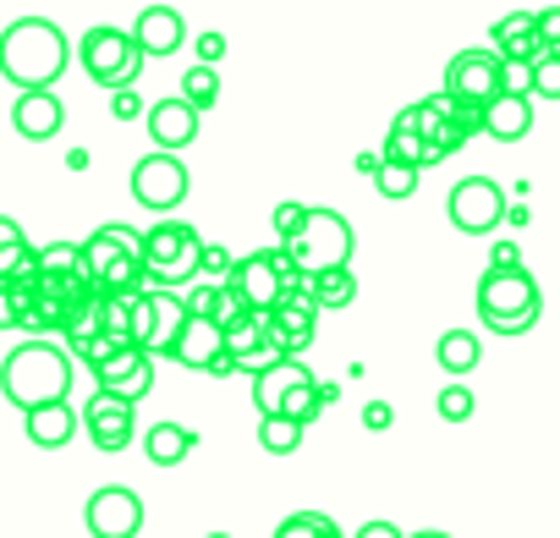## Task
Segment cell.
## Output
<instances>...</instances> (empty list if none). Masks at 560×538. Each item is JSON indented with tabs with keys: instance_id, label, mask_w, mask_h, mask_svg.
I'll use <instances>...</instances> for the list:
<instances>
[{
	"instance_id": "obj_17",
	"label": "cell",
	"mask_w": 560,
	"mask_h": 538,
	"mask_svg": "<svg viewBox=\"0 0 560 538\" xmlns=\"http://www.w3.org/2000/svg\"><path fill=\"white\" fill-rule=\"evenodd\" d=\"M127 34H132V45H138L143 61H149V56H176V50L187 45V28H182V12H176V7H143Z\"/></svg>"
},
{
	"instance_id": "obj_37",
	"label": "cell",
	"mask_w": 560,
	"mask_h": 538,
	"mask_svg": "<svg viewBox=\"0 0 560 538\" xmlns=\"http://www.w3.org/2000/svg\"><path fill=\"white\" fill-rule=\"evenodd\" d=\"M23 303H28V292H23V286H7V281H0V330H18Z\"/></svg>"
},
{
	"instance_id": "obj_41",
	"label": "cell",
	"mask_w": 560,
	"mask_h": 538,
	"mask_svg": "<svg viewBox=\"0 0 560 538\" xmlns=\"http://www.w3.org/2000/svg\"><path fill=\"white\" fill-rule=\"evenodd\" d=\"M352 538H407V533H401L396 522H385V516H374V522H363V527H358Z\"/></svg>"
},
{
	"instance_id": "obj_43",
	"label": "cell",
	"mask_w": 560,
	"mask_h": 538,
	"mask_svg": "<svg viewBox=\"0 0 560 538\" xmlns=\"http://www.w3.org/2000/svg\"><path fill=\"white\" fill-rule=\"evenodd\" d=\"M110 116H116V121H127V116H138V94H132V89H121V94H110Z\"/></svg>"
},
{
	"instance_id": "obj_9",
	"label": "cell",
	"mask_w": 560,
	"mask_h": 538,
	"mask_svg": "<svg viewBox=\"0 0 560 538\" xmlns=\"http://www.w3.org/2000/svg\"><path fill=\"white\" fill-rule=\"evenodd\" d=\"M505 214H511V209H505L500 182H489V176H462V182L451 187V225H456L462 236H489Z\"/></svg>"
},
{
	"instance_id": "obj_2",
	"label": "cell",
	"mask_w": 560,
	"mask_h": 538,
	"mask_svg": "<svg viewBox=\"0 0 560 538\" xmlns=\"http://www.w3.org/2000/svg\"><path fill=\"white\" fill-rule=\"evenodd\" d=\"M67 390H72V358L56 341H23L7 363H0V396L18 412L67 401Z\"/></svg>"
},
{
	"instance_id": "obj_18",
	"label": "cell",
	"mask_w": 560,
	"mask_h": 538,
	"mask_svg": "<svg viewBox=\"0 0 560 538\" xmlns=\"http://www.w3.org/2000/svg\"><path fill=\"white\" fill-rule=\"evenodd\" d=\"M308 379H314V369L303 358H280L264 374H253V407H258V418H275L280 407H287V396L298 385H308Z\"/></svg>"
},
{
	"instance_id": "obj_16",
	"label": "cell",
	"mask_w": 560,
	"mask_h": 538,
	"mask_svg": "<svg viewBox=\"0 0 560 538\" xmlns=\"http://www.w3.org/2000/svg\"><path fill=\"white\" fill-rule=\"evenodd\" d=\"M165 358L182 363V369H192V374H209V379H214V374H231V363H225V336H220L209 319H187Z\"/></svg>"
},
{
	"instance_id": "obj_44",
	"label": "cell",
	"mask_w": 560,
	"mask_h": 538,
	"mask_svg": "<svg viewBox=\"0 0 560 538\" xmlns=\"http://www.w3.org/2000/svg\"><path fill=\"white\" fill-rule=\"evenodd\" d=\"M412 538H451V533H434V527H429V533H412Z\"/></svg>"
},
{
	"instance_id": "obj_35",
	"label": "cell",
	"mask_w": 560,
	"mask_h": 538,
	"mask_svg": "<svg viewBox=\"0 0 560 538\" xmlns=\"http://www.w3.org/2000/svg\"><path fill=\"white\" fill-rule=\"evenodd\" d=\"M434 407H440V418H445V423H467V418L478 412L472 390H467V385H456V379H451V385L440 390V401H434Z\"/></svg>"
},
{
	"instance_id": "obj_8",
	"label": "cell",
	"mask_w": 560,
	"mask_h": 538,
	"mask_svg": "<svg viewBox=\"0 0 560 538\" xmlns=\"http://www.w3.org/2000/svg\"><path fill=\"white\" fill-rule=\"evenodd\" d=\"M187 187H192V176H187V165L176 154H143L132 165V198L149 214H160V220H171V209L187 203Z\"/></svg>"
},
{
	"instance_id": "obj_21",
	"label": "cell",
	"mask_w": 560,
	"mask_h": 538,
	"mask_svg": "<svg viewBox=\"0 0 560 538\" xmlns=\"http://www.w3.org/2000/svg\"><path fill=\"white\" fill-rule=\"evenodd\" d=\"M478 132H489L494 143H516L533 132V100H516V94H494L478 116Z\"/></svg>"
},
{
	"instance_id": "obj_24",
	"label": "cell",
	"mask_w": 560,
	"mask_h": 538,
	"mask_svg": "<svg viewBox=\"0 0 560 538\" xmlns=\"http://www.w3.org/2000/svg\"><path fill=\"white\" fill-rule=\"evenodd\" d=\"M494 56L511 61V67H527V61L544 56V45L533 34V12H511V17L494 23Z\"/></svg>"
},
{
	"instance_id": "obj_45",
	"label": "cell",
	"mask_w": 560,
	"mask_h": 538,
	"mask_svg": "<svg viewBox=\"0 0 560 538\" xmlns=\"http://www.w3.org/2000/svg\"><path fill=\"white\" fill-rule=\"evenodd\" d=\"M203 538H231V533H203Z\"/></svg>"
},
{
	"instance_id": "obj_25",
	"label": "cell",
	"mask_w": 560,
	"mask_h": 538,
	"mask_svg": "<svg viewBox=\"0 0 560 538\" xmlns=\"http://www.w3.org/2000/svg\"><path fill=\"white\" fill-rule=\"evenodd\" d=\"M380 165H401V171L440 165V160H434V149L418 138V127H412V110H401V116L390 121V132H385V160H380Z\"/></svg>"
},
{
	"instance_id": "obj_7",
	"label": "cell",
	"mask_w": 560,
	"mask_h": 538,
	"mask_svg": "<svg viewBox=\"0 0 560 538\" xmlns=\"http://www.w3.org/2000/svg\"><path fill=\"white\" fill-rule=\"evenodd\" d=\"M78 67H83L100 89H110V94H121V89H132V83L143 78V56H138L132 34H127V28H110V23H94V28L78 39Z\"/></svg>"
},
{
	"instance_id": "obj_33",
	"label": "cell",
	"mask_w": 560,
	"mask_h": 538,
	"mask_svg": "<svg viewBox=\"0 0 560 538\" xmlns=\"http://www.w3.org/2000/svg\"><path fill=\"white\" fill-rule=\"evenodd\" d=\"M319 407H325V401H319V379H308V385H298V390L287 396V407H280L275 418H292L298 429H308V423L319 418Z\"/></svg>"
},
{
	"instance_id": "obj_32",
	"label": "cell",
	"mask_w": 560,
	"mask_h": 538,
	"mask_svg": "<svg viewBox=\"0 0 560 538\" xmlns=\"http://www.w3.org/2000/svg\"><path fill=\"white\" fill-rule=\"evenodd\" d=\"M527 100H560V50L527 61Z\"/></svg>"
},
{
	"instance_id": "obj_22",
	"label": "cell",
	"mask_w": 560,
	"mask_h": 538,
	"mask_svg": "<svg viewBox=\"0 0 560 538\" xmlns=\"http://www.w3.org/2000/svg\"><path fill=\"white\" fill-rule=\"evenodd\" d=\"M143 297H149V347H143V358H165L171 341H176L182 325H187L182 292H143Z\"/></svg>"
},
{
	"instance_id": "obj_30",
	"label": "cell",
	"mask_w": 560,
	"mask_h": 538,
	"mask_svg": "<svg viewBox=\"0 0 560 538\" xmlns=\"http://www.w3.org/2000/svg\"><path fill=\"white\" fill-rule=\"evenodd\" d=\"M303 434H308V429H298L292 418H258V445H264L269 456H298V451H303Z\"/></svg>"
},
{
	"instance_id": "obj_34",
	"label": "cell",
	"mask_w": 560,
	"mask_h": 538,
	"mask_svg": "<svg viewBox=\"0 0 560 538\" xmlns=\"http://www.w3.org/2000/svg\"><path fill=\"white\" fill-rule=\"evenodd\" d=\"M374 187H380V198H412V192H418V171L374 165Z\"/></svg>"
},
{
	"instance_id": "obj_13",
	"label": "cell",
	"mask_w": 560,
	"mask_h": 538,
	"mask_svg": "<svg viewBox=\"0 0 560 538\" xmlns=\"http://www.w3.org/2000/svg\"><path fill=\"white\" fill-rule=\"evenodd\" d=\"M225 292H236L247 314H269L280 297H287V292H280V269H275V253H242V258H231Z\"/></svg>"
},
{
	"instance_id": "obj_12",
	"label": "cell",
	"mask_w": 560,
	"mask_h": 538,
	"mask_svg": "<svg viewBox=\"0 0 560 538\" xmlns=\"http://www.w3.org/2000/svg\"><path fill=\"white\" fill-rule=\"evenodd\" d=\"M94 374V390L100 396H116V401H127V407H138L149 390H154V358H143L138 347H116L105 363H94L89 369Z\"/></svg>"
},
{
	"instance_id": "obj_3",
	"label": "cell",
	"mask_w": 560,
	"mask_h": 538,
	"mask_svg": "<svg viewBox=\"0 0 560 538\" xmlns=\"http://www.w3.org/2000/svg\"><path fill=\"white\" fill-rule=\"evenodd\" d=\"M138 247H143V286L149 292H182L198 281V253H203V236L182 220H160L149 231H138Z\"/></svg>"
},
{
	"instance_id": "obj_14",
	"label": "cell",
	"mask_w": 560,
	"mask_h": 538,
	"mask_svg": "<svg viewBox=\"0 0 560 538\" xmlns=\"http://www.w3.org/2000/svg\"><path fill=\"white\" fill-rule=\"evenodd\" d=\"M314 330H319V308L308 297H280L269 314H264V336L280 358H303L314 347Z\"/></svg>"
},
{
	"instance_id": "obj_29",
	"label": "cell",
	"mask_w": 560,
	"mask_h": 538,
	"mask_svg": "<svg viewBox=\"0 0 560 538\" xmlns=\"http://www.w3.org/2000/svg\"><path fill=\"white\" fill-rule=\"evenodd\" d=\"M192 116H209L214 105H220V72L214 67H192V72H182V94H176Z\"/></svg>"
},
{
	"instance_id": "obj_40",
	"label": "cell",
	"mask_w": 560,
	"mask_h": 538,
	"mask_svg": "<svg viewBox=\"0 0 560 538\" xmlns=\"http://www.w3.org/2000/svg\"><path fill=\"white\" fill-rule=\"evenodd\" d=\"M489 269H522L516 242H494V247H489Z\"/></svg>"
},
{
	"instance_id": "obj_19",
	"label": "cell",
	"mask_w": 560,
	"mask_h": 538,
	"mask_svg": "<svg viewBox=\"0 0 560 538\" xmlns=\"http://www.w3.org/2000/svg\"><path fill=\"white\" fill-rule=\"evenodd\" d=\"M143 121H149L154 154H182V149H187V143L198 138V121H203V116H192V110H187V105H182V100L171 94V100L149 105V116H143Z\"/></svg>"
},
{
	"instance_id": "obj_36",
	"label": "cell",
	"mask_w": 560,
	"mask_h": 538,
	"mask_svg": "<svg viewBox=\"0 0 560 538\" xmlns=\"http://www.w3.org/2000/svg\"><path fill=\"white\" fill-rule=\"evenodd\" d=\"M303 220H308V203H298V198H292V203H275V214H269V225H275L280 242H292V236L303 231Z\"/></svg>"
},
{
	"instance_id": "obj_20",
	"label": "cell",
	"mask_w": 560,
	"mask_h": 538,
	"mask_svg": "<svg viewBox=\"0 0 560 538\" xmlns=\"http://www.w3.org/2000/svg\"><path fill=\"white\" fill-rule=\"evenodd\" d=\"M12 127H18L28 143H50V138L67 127V105L56 100V89H45V94H18Z\"/></svg>"
},
{
	"instance_id": "obj_31",
	"label": "cell",
	"mask_w": 560,
	"mask_h": 538,
	"mask_svg": "<svg viewBox=\"0 0 560 538\" xmlns=\"http://www.w3.org/2000/svg\"><path fill=\"white\" fill-rule=\"evenodd\" d=\"M275 538H341V527L325 511H292L287 522L275 527Z\"/></svg>"
},
{
	"instance_id": "obj_5",
	"label": "cell",
	"mask_w": 560,
	"mask_h": 538,
	"mask_svg": "<svg viewBox=\"0 0 560 538\" xmlns=\"http://www.w3.org/2000/svg\"><path fill=\"white\" fill-rule=\"evenodd\" d=\"M83 264H89V286L105 297H138L143 286V247L132 225H100L83 242Z\"/></svg>"
},
{
	"instance_id": "obj_28",
	"label": "cell",
	"mask_w": 560,
	"mask_h": 538,
	"mask_svg": "<svg viewBox=\"0 0 560 538\" xmlns=\"http://www.w3.org/2000/svg\"><path fill=\"white\" fill-rule=\"evenodd\" d=\"M308 303L325 314V308H352L358 303V276L352 269H319L308 276Z\"/></svg>"
},
{
	"instance_id": "obj_26",
	"label": "cell",
	"mask_w": 560,
	"mask_h": 538,
	"mask_svg": "<svg viewBox=\"0 0 560 538\" xmlns=\"http://www.w3.org/2000/svg\"><path fill=\"white\" fill-rule=\"evenodd\" d=\"M143 451H149V461L154 467H182L192 451H198V434L187 429V423H149V434H143Z\"/></svg>"
},
{
	"instance_id": "obj_10",
	"label": "cell",
	"mask_w": 560,
	"mask_h": 538,
	"mask_svg": "<svg viewBox=\"0 0 560 538\" xmlns=\"http://www.w3.org/2000/svg\"><path fill=\"white\" fill-rule=\"evenodd\" d=\"M451 105H489L500 94V56L494 50H456L451 67H445V89H440Z\"/></svg>"
},
{
	"instance_id": "obj_6",
	"label": "cell",
	"mask_w": 560,
	"mask_h": 538,
	"mask_svg": "<svg viewBox=\"0 0 560 538\" xmlns=\"http://www.w3.org/2000/svg\"><path fill=\"white\" fill-rule=\"evenodd\" d=\"M303 276H319V269H352V220L341 209H319L308 203V220L292 242H280Z\"/></svg>"
},
{
	"instance_id": "obj_15",
	"label": "cell",
	"mask_w": 560,
	"mask_h": 538,
	"mask_svg": "<svg viewBox=\"0 0 560 538\" xmlns=\"http://www.w3.org/2000/svg\"><path fill=\"white\" fill-rule=\"evenodd\" d=\"M78 429H83L105 456H116V451H127V445L138 440V407H127V401L94 390V401L78 412Z\"/></svg>"
},
{
	"instance_id": "obj_23",
	"label": "cell",
	"mask_w": 560,
	"mask_h": 538,
	"mask_svg": "<svg viewBox=\"0 0 560 538\" xmlns=\"http://www.w3.org/2000/svg\"><path fill=\"white\" fill-rule=\"evenodd\" d=\"M23 429L39 451H61L72 434H78V407L72 401H50V407H34L23 412Z\"/></svg>"
},
{
	"instance_id": "obj_27",
	"label": "cell",
	"mask_w": 560,
	"mask_h": 538,
	"mask_svg": "<svg viewBox=\"0 0 560 538\" xmlns=\"http://www.w3.org/2000/svg\"><path fill=\"white\" fill-rule=\"evenodd\" d=\"M434 363H440V369L462 385V379L483 363V341H478L472 330H445V336L434 341Z\"/></svg>"
},
{
	"instance_id": "obj_38",
	"label": "cell",
	"mask_w": 560,
	"mask_h": 538,
	"mask_svg": "<svg viewBox=\"0 0 560 538\" xmlns=\"http://www.w3.org/2000/svg\"><path fill=\"white\" fill-rule=\"evenodd\" d=\"M390 423H396L390 401H369V407H363V429H369V434H385Z\"/></svg>"
},
{
	"instance_id": "obj_4",
	"label": "cell",
	"mask_w": 560,
	"mask_h": 538,
	"mask_svg": "<svg viewBox=\"0 0 560 538\" xmlns=\"http://www.w3.org/2000/svg\"><path fill=\"white\" fill-rule=\"evenodd\" d=\"M544 314V297H538V281L527 276V269H483L478 281V319L483 330L494 336H527Z\"/></svg>"
},
{
	"instance_id": "obj_1",
	"label": "cell",
	"mask_w": 560,
	"mask_h": 538,
	"mask_svg": "<svg viewBox=\"0 0 560 538\" xmlns=\"http://www.w3.org/2000/svg\"><path fill=\"white\" fill-rule=\"evenodd\" d=\"M67 61H72V45L50 17H18L7 34H0V72L18 83V94L56 89Z\"/></svg>"
},
{
	"instance_id": "obj_11",
	"label": "cell",
	"mask_w": 560,
	"mask_h": 538,
	"mask_svg": "<svg viewBox=\"0 0 560 538\" xmlns=\"http://www.w3.org/2000/svg\"><path fill=\"white\" fill-rule=\"evenodd\" d=\"M83 522H89L94 538H138L143 533V500L127 483H105V489L89 494Z\"/></svg>"
},
{
	"instance_id": "obj_39",
	"label": "cell",
	"mask_w": 560,
	"mask_h": 538,
	"mask_svg": "<svg viewBox=\"0 0 560 538\" xmlns=\"http://www.w3.org/2000/svg\"><path fill=\"white\" fill-rule=\"evenodd\" d=\"M225 56V34H198V67H214Z\"/></svg>"
},
{
	"instance_id": "obj_42",
	"label": "cell",
	"mask_w": 560,
	"mask_h": 538,
	"mask_svg": "<svg viewBox=\"0 0 560 538\" xmlns=\"http://www.w3.org/2000/svg\"><path fill=\"white\" fill-rule=\"evenodd\" d=\"M18 242H28V236H23V225H18L12 214H0V253H12Z\"/></svg>"
}]
</instances>
